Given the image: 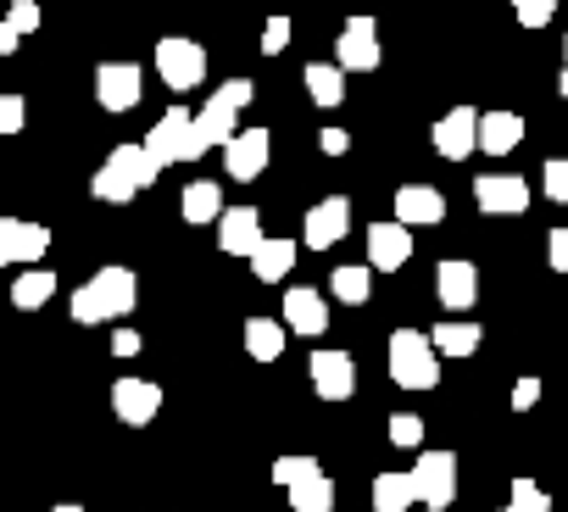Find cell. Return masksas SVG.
Here are the masks:
<instances>
[{
  "label": "cell",
  "instance_id": "8",
  "mask_svg": "<svg viewBox=\"0 0 568 512\" xmlns=\"http://www.w3.org/2000/svg\"><path fill=\"white\" fill-rule=\"evenodd\" d=\"M385 62V51H379V23L374 18H352L346 29H341V40H335V68L341 73H374Z\"/></svg>",
  "mask_w": 568,
  "mask_h": 512
},
{
  "label": "cell",
  "instance_id": "33",
  "mask_svg": "<svg viewBox=\"0 0 568 512\" xmlns=\"http://www.w3.org/2000/svg\"><path fill=\"white\" fill-rule=\"evenodd\" d=\"M0 23H7L12 34H40V23H45V12H40V0H12V7H7V18H0Z\"/></svg>",
  "mask_w": 568,
  "mask_h": 512
},
{
  "label": "cell",
  "instance_id": "20",
  "mask_svg": "<svg viewBox=\"0 0 568 512\" xmlns=\"http://www.w3.org/2000/svg\"><path fill=\"white\" fill-rule=\"evenodd\" d=\"M396 223H402V228L446 223V195H440L435 184H402V190H396Z\"/></svg>",
  "mask_w": 568,
  "mask_h": 512
},
{
  "label": "cell",
  "instance_id": "4",
  "mask_svg": "<svg viewBox=\"0 0 568 512\" xmlns=\"http://www.w3.org/2000/svg\"><path fill=\"white\" fill-rule=\"evenodd\" d=\"M390 379L402 390H435L440 385V357L424 329H396L390 335Z\"/></svg>",
  "mask_w": 568,
  "mask_h": 512
},
{
  "label": "cell",
  "instance_id": "47",
  "mask_svg": "<svg viewBox=\"0 0 568 512\" xmlns=\"http://www.w3.org/2000/svg\"><path fill=\"white\" fill-rule=\"evenodd\" d=\"M562 57H568V34H562Z\"/></svg>",
  "mask_w": 568,
  "mask_h": 512
},
{
  "label": "cell",
  "instance_id": "24",
  "mask_svg": "<svg viewBox=\"0 0 568 512\" xmlns=\"http://www.w3.org/2000/svg\"><path fill=\"white\" fill-rule=\"evenodd\" d=\"M302 84H307L313 106H324V112H335V106L346 101V73H341L335 62H307V68H302Z\"/></svg>",
  "mask_w": 568,
  "mask_h": 512
},
{
  "label": "cell",
  "instance_id": "43",
  "mask_svg": "<svg viewBox=\"0 0 568 512\" xmlns=\"http://www.w3.org/2000/svg\"><path fill=\"white\" fill-rule=\"evenodd\" d=\"M140 346H145V340H140L134 329H118V335H112V357H140Z\"/></svg>",
  "mask_w": 568,
  "mask_h": 512
},
{
  "label": "cell",
  "instance_id": "3",
  "mask_svg": "<svg viewBox=\"0 0 568 512\" xmlns=\"http://www.w3.org/2000/svg\"><path fill=\"white\" fill-rule=\"evenodd\" d=\"M251 79H223L217 90H212V101L201 106V112H190V123H195V140H201V151H223L229 140H234V129H240V112L251 106Z\"/></svg>",
  "mask_w": 568,
  "mask_h": 512
},
{
  "label": "cell",
  "instance_id": "23",
  "mask_svg": "<svg viewBox=\"0 0 568 512\" xmlns=\"http://www.w3.org/2000/svg\"><path fill=\"white\" fill-rule=\"evenodd\" d=\"M524 145V117L518 112H479V134H474V151L485 156H507Z\"/></svg>",
  "mask_w": 568,
  "mask_h": 512
},
{
  "label": "cell",
  "instance_id": "44",
  "mask_svg": "<svg viewBox=\"0 0 568 512\" xmlns=\"http://www.w3.org/2000/svg\"><path fill=\"white\" fill-rule=\"evenodd\" d=\"M18 45H23V34H12L7 23H0V57H18Z\"/></svg>",
  "mask_w": 568,
  "mask_h": 512
},
{
  "label": "cell",
  "instance_id": "46",
  "mask_svg": "<svg viewBox=\"0 0 568 512\" xmlns=\"http://www.w3.org/2000/svg\"><path fill=\"white\" fill-rule=\"evenodd\" d=\"M557 90H562V95H568V68H562V79H557Z\"/></svg>",
  "mask_w": 568,
  "mask_h": 512
},
{
  "label": "cell",
  "instance_id": "34",
  "mask_svg": "<svg viewBox=\"0 0 568 512\" xmlns=\"http://www.w3.org/2000/svg\"><path fill=\"white\" fill-rule=\"evenodd\" d=\"M507 506H513V512H551V495H546L535 479H513V490H507Z\"/></svg>",
  "mask_w": 568,
  "mask_h": 512
},
{
  "label": "cell",
  "instance_id": "14",
  "mask_svg": "<svg viewBox=\"0 0 568 512\" xmlns=\"http://www.w3.org/2000/svg\"><path fill=\"white\" fill-rule=\"evenodd\" d=\"M474 201L490 217H518V212H529V184L518 173H479L474 178Z\"/></svg>",
  "mask_w": 568,
  "mask_h": 512
},
{
  "label": "cell",
  "instance_id": "42",
  "mask_svg": "<svg viewBox=\"0 0 568 512\" xmlns=\"http://www.w3.org/2000/svg\"><path fill=\"white\" fill-rule=\"evenodd\" d=\"M535 401H540V379H518L513 385V412H529Z\"/></svg>",
  "mask_w": 568,
  "mask_h": 512
},
{
  "label": "cell",
  "instance_id": "39",
  "mask_svg": "<svg viewBox=\"0 0 568 512\" xmlns=\"http://www.w3.org/2000/svg\"><path fill=\"white\" fill-rule=\"evenodd\" d=\"M29 123V101L23 95H0V134H23Z\"/></svg>",
  "mask_w": 568,
  "mask_h": 512
},
{
  "label": "cell",
  "instance_id": "5",
  "mask_svg": "<svg viewBox=\"0 0 568 512\" xmlns=\"http://www.w3.org/2000/svg\"><path fill=\"white\" fill-rule=\"evenodd\" d=\"M151 62H156V79H162L173 95L206 84V51H201L195 40H184V34H162L156 51H151Z\"/></svg>",
  "mask_w": 568,
  "mask_h": 512
},
{
  "label": "cell",
  "instance_id": "38",
  "mask_svg": "<svg viewBox=\"0 0 568 512\" xmlns=\"http://www.w3.org/2000/svg\"><path fill=\"white\" fill-rule=\"evenodd\" d=\"M291 51V18H267L262 23V57H284Z\"/></svg>",
  "mask_w": 568,
  "mask_h": 512
},
{
  "label": "cell",
  "instance_id": "12",
  "mask_svg": "<svg viewBox=\"0 0 568 512\" xmlns=\"http://www.w3.org/2000/svg\"><path fill=\"white\" fill-rule=\"evenodd\" d=\"M267 156H273V134H267V129H234V140L223 145V167H229L234 184L262 178Z\"/></svg>",
  "mask_w": 568,
  "mask_h": 512
},
{
  "label": "cell",
  "instance_id": "40",
  "mask_svg": "<svg viewBox=\"0 0 568 512\" xmlns=\"http://www.w3.org/2000/svg\"><path fill=\"white\" fill-rule=\"evenodd\" d=\"M546 263H551V274H568V228L546 234Z\"/></svg>",
  "mask_w": 568,
  "mask_h": 512
},
{
  "label": "cell",
  "instance_id": "28",
  "mask_svg": "<svg viewBox=\"0 0 568 512\" xmlns=\"http://www.w3.org/2000/svg\"><path fill=\"white\" fill-rule=\"evenodd\" d=\"M51 296H57V274H51V268H23V274L12 279V307H18V313H40Z\"/></svg>",
  "mask_w": 568,
  "mask_h": 512
},
{
  "label": "cell",
  "instance_id": "41",
  "mask_svg": "<svg viewBox=\"0 0 568 512\" xmlns=\"http://www.w3.org/2000/svg\"><path fill=\"white\" fill-rule=\"evenodd\" d=\"M318 151H324V156H346V151H352V134H346V129H324V134H318Z\"/></svg>",
  "mask_w": 568,
  "mask_h": 512
},
{
  "label": "cell",
  "instance_id": "37",
  "mask_svg": "<svg viewBox=\"0 0 568 512\" xmlns=\"http://www.w3.org/2000/svg\"><path fill=\"white\" fill-rule=\"evenodd\" d=\"M390 446H407V451L424 446V418L418 412H396L390 418Z\"/></svg>",
  "mask_w": 568,
  "mask_h": 512
},
{
  "label": "cell",
  "instance_id": "25",
  "mask_svg": "<svg viewBox=\"0 0 568 512\" xmlns=\"http://www.w3.org/2000/svg\"><path fill=\"white\" fill-rule=\"evenodd\" d=\"M245 351L256 357V362H278L284 357V340H291V329H284L278 318H245Z\"/></svg>",
  "mask_w": 568,
  "mask_h": 512
},
{
  "label": "cell",
  "instance_id": "6",
  "mask_svg": "<svg viewBox=\"0 0 568 512\" xmlns=\"http://www.w3.org/2000/svg\"><path fill=\"white\" fill-rule=\"evenodd\" d=\"M140 145H145V156H151L156 167H173V162H195V156H206V151H201V140H195V123H190V112H184V106L162 112Z\"/></svg>",
  "mask_w": 568,
  "mask_h": 512
},
{
  "label": "cell",
  "instance_id": "15",
  "mask_svg": "<svg viewBox=\"0 0 568 512\" xmlns=\"http://www.w3.org/2000/svg\"><path fill=\"white\" fill-rule=\"evenodd\" d=\"M368 268L374 274H396V268H407L413 263V228H402L396 217L390 223H368Z\"/></svg>",
  "mask_w": 568,
  "mask_h": 512
},
{
  "label": "cell",
  "instance_id": "10",
  "mask_svg": "<svg viewBox=\"0 0 568 512\" xmlns=\"http://www.w3.org/2000/svg\"><path fill=\"white\" fill-rule=\"evenodd\" d=\"M307 379H313V390L324 396V401H352L357 396V362H352V351H313L307 357Z\"/></svg>",
  "mask_w": 568,
  "mask_h": 512
},
{
  "label": "cell",
  "instance_id": "29",
  "mask_svg": "<svg viewBox=\"0 0 568 512\" xmlns=\"http://www.w3.org/2000/svg\"><path fill=\"white\" fill-rule=\"evenodd\" d=\"M329 296L346 301V307H363V301L374 296V268H368V263H346V268H335V274H329Z\"/></svg>",
  "mask_w": 568,
  "mask_h": 512
},
{
  "label": "cell",
  "instance_id": "35",
  "mask_svg": "<svg viewBox=\"0 0 568 512\" xmlns=\"http://www.w3.org/2000/svg\"><path fill=\"white\" fill-rule=\"evenodd\" d=\"M540 190H546L557 206H568V156H551V162L540 167Z\"/></svg>",
  "mask_w": 568,
  "mask_h": 512
},
{
  "label": "cell",
  "instance_id": "32",
  "mask_svg": "<svg viewBox=\"0 0 568 512\" xmlns=\"http://www.w3.org/2000/svg\"><path fill=\"white\" fill-rule=\"evenodd\" d=\"M313 473H324L318 457H273V468H267V479H273L278 490H291V484H302V479H313Z\"/></svg>",
  "mask_w": 568,
  "mask_h": 512
},
{
  "label": "cell",
  "instance_id": "7",
  "mask_svg": "<svg viewBox=\"0 0 568 512\" xmlns=\"http://www.w3.org/2000/svg\"><path fill=\"white\" fill-rule=\"evenodd\" d=\"M407 479H413L418 506L446 512L457 501V451H418V462L407 468Z\"/></svg>",
  "mask_w": 568,
  "mask_h": 512
},
{
  "label": "cell",
  "instance_id": "27",
  "mask_svg": "<svg viewBox=\"0 0 568 512\" xmlns=\"http://www.w3.org/2000/svg\"><path fill=\"white\" fill-rule=\"evenodd\" d=\"M479 324H468V318H452V324H435L429 329V346H435V357H474L479 351Z\"/></svg>",
  "mask_w": 568,
  "mask_h": 512
},
{
  "label": "cell",
  "instance_id": "9",
  "mask_svg": "<svg viewBox=\"0 0 568 512\" xmlns=\"http://www.w3.org/2000/svg\"><path fill=\"white\" fill-rule=\"evenodd\" d=\"M346 234H352V201L346 195H324L318 206H307V217H302V245L307 250H329Z\"/></svg>",
  "mask_w": 568,
  "mask_h": 512
},
{
  "label": "cell",
  "instance_id": "18",
  "mask_svg": "<svg viewBox=\"0 0 568 512\" xmlns=\"http://www.w3.org/2000/svg\"><path fill=\"white\" fill-rule=\"evenodd\" d=\"M435 296L446 313H468L479 301V268L463 263V256H446V263L435 268Z\"/></svg>",
  "mask_w": 568,
  "mask_h": 512
},
{
  "label": "cell",
  "instance_id": "48",
  "mask_svg": "<svg viewBox=\"0 0 568 512\" xmlns=\"http://www.w3.org/2000/svg\"><path fill=\"white\" fill-rule=\"evenodd\" d=\"M501 512H513V506H501Z\"/></svg>",
  "mask_w": 568,
  "mask_h": 512
},
{
  "label": "cell",
  "instance_id": "31",
  "mask_svg": "<svg viewBox=\"0 0 568 512\" xmlns=\"http://www.w3.org/2000/svg\"><path fill=\"white\" fill-rule=\"evenodd\" d=\"M407 506H418L413 479L407 473H379L374 479V512H407Z\"/></svg>",
  "mask_w": 568,
  "mask_h": 512
},
{
  "label": "cell",
  "instance_id": "26",
  "mask_svg": "<svg viewBox=\"0 0 568 512\" xmlns=\"http://www.w3.org/2000/svg\"><path fill=\"white\" fill-rule=\"evenodd\" d=\"M179 212H184V223H217V212H223V190H217V178H195V184H184V195H179Z\"/></svg>",
  "mask_w": 568,
  "mask_h": 512
},
{
  "label": "cell",
  "instance_id": "2",
  "mask_svg": "<svg viewBox=\"0 0 568 512\" xmlns=\"http://www.w3.org/2000/svg\"><path fill=\"white\" fill-rule=\"evenodd\" d=\"M162 178V167L145 156V145H112V156L95 167L90 178V195L106 201V206H129L134 195H145L151 184Z\"/></svg>",
  "mask_w": 568,
  "mask_h": 512
},
{
  "label": "cell",
  "instance_id": "45",
  "mask_svg": "<svg viewBox=\"0 0 568 512\" xmlns=\"http://www.w3.org/2000/svg\"><path fill=\"white\" fill-rule=\"evenodd\" d=\"M51 512H84V506H79V501H57Z\"/></svg>",
  "mask_w": 568,
  "mask_h": 512
},
{
  "label": "cell",
  "instance_id": "30",
  "mask_svg": "<svg viewBox=\"0 0 568 512\" xmlns=\"http://www.w3.org/2000/svg\"><path fill=\"white\" fill-rule=\"evenodd\" d=\"M291 495V512H335V479L329 473H313V479H302V484H291L284 490Z\"/></svg>",
  "mask_w": 568,
  "mask_h": 512
},
{
  "label": "cell",
  "instance_id": "1",
  "mask_svg": "<svg viewBox=\"0 0 568 512\" xmlns=\"http://www.w3.org/2000/svg\"><path fill=\"white\" fill-rule=\"evenodd\" d=\"M134 301H140V279H134V268H123V263H106V268H95L84 285H79V296H73V324H112V318H129L134 313Z\"/></svg>",
  "mask_w": 568,
  "mask_h": 512
},
{
  "label": "cell",
  "instance_id": "11",
  "mask_svg": "<svg viewBox=\"0 0 568 512\" xmlns=\"http://www.w3.org/2000/svg\"><path fill=\"white\" fill-rule=\"evenodd\" d=\"M140 95H145V73L134 62H101L95 68V101L106 112H134Z\"/></svg>",
  "mask_w": 568,
  "mask_h": 512
},
{
  "label": "cell",
  "instance_id": "19",
  "mask_svg": "<svg viewBox=\"0 0 568 512\" xmlns=\"http://www.w3.org/2000/svg\"><path fill=\"white\" fill-rule=\"evenodd\" d=\"M284 329H291V335H307V340H318V335L329 329V301H324L313 285L284 290Z\"/></svg>",
  "mask_w": 568,
  "mask_h": 512
},
{
  "label": "cell",
  "instance_id": "16",
  "mask_svg": "<svg viewBox=\"0 0 568 512\" xmlns=\"http://www.w3.org/2000/svg\"><path fill=\"white\" fill-rule=\"evenodd\" d=\"M474 134H479V112H474V106H452L446 117H435L429 145H435L446 162H468V156H474Z\"/></svg>",
  "mask_w": 568,
  "mask_h": 512
},
{
  "label": "cell",
  "instance_id": "36",
  "mask_svg": "<svg viewBox=\"0 0 568 512\" xmlns=\"http://www.w3.org/2000/svg\"><path fill=\"white\" fill-rule=\"evenodd\" d=\"M557 7H562V0H513V12H518L524 29H546L557 18Z\"/></svg>",
  "mask_w": 568,
  "mask_h": 512
},
{
  "label": "cell",
  "instance_id": "13",
  "mask_svg": "<svg viewBox=\"0 0 568 512\" xmlns=\"http://www.w3.org/2000/svg\"><path fill=\"white\" fill-rule=\"evenodd\" d=\"M51 250V228L45 223H23V217H0V268L7 263H29L40 268V256Z\"/></svg>",
  "mask_w": 568,
  "mask_h": 512
},
{
  "label": "cell",
  "instance_id": "21",
  "mask_svg": "<svg viewBox=\"0 0 568 512\" xmlns=\"http://www.w3.org/2000/svg\"><path fill=\"white\" fill-rule=\"evenodd\" d=\"M296 256H302V245H296V239L262 234V245L245 256V263H251V274H256L262 285H284V279H291V268H296Z\"/></svg>",
  "mask_w": 568,
  "mask_h": 512
},
{
  "label": "cell",
  "instance_id": "22",
  "mask_svg": "<svg viewBox=\"0 0 568 512\" xmlns=\"http://www.w3.org/2000/svg\"><path fill=\"white\" fill-rule=\"evenodd\" d=\"M217 245H223L229 256H251V250L262 245V217H256V206H223V212H217Z\"/></svg>",
  "mask_w": 568,
  "mask_h": 512
},
{
  "label": "cell",
  "instance_id": "17",
  "mask_svg": "<svg viewBox=\"0 0 568 512\" xmlns=\"http://www.w3.org/2000/svg\"><path fill=\"white\" fill-rule=\"evenodd\" d=\"M112 412H118V423H129V429H145L156 412H162V390L151 385V379H118L112 385Z\"/></svg>",
  "mask_w": 568,
  "mask_h": 512
}]
</instances>
